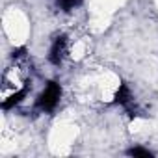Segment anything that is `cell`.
Instances as JSON below:
<instances>
[{
	"label": "cell",
	"mask_w": 158,
	"mask_h": 158,
	"mask_svg": "<svg viewBox=\"0 0 158 158\" xmlns=\"http://www.w3.org/2000/svg\"><path fill=\"white\" fill-rule=\"evenodd\" d=\"M60 95H61L60 84L48 82L47 88H45V91H43V93L39 95V99H37V108L43 110V112H50L52 108H56V104H58V101H60Z\"/></svg>",
	"instance_id": "obj_1"
},
{
	"label": "cell",
	"mask_w": 158,
	"mask_h": 158,
	"mask_svg": "<svg viewBox=\"0 0 158 158\" xmlns=\"http://www.w3.org/2000/svg\"><path fill=\"white\" fill-rule=\"evenodd\" d=\"M65 45H67L65 37H58V39L54 41V45L50 47V52H48V61H50L52 65H60V63H61L63 54H65Z\"/></svg>",
	"instance_id": "obj_2"
},
{
	"label": "cell",
	"mask_w": 158,
	"mask_h": 158,
	"mask_svg": "<svg viewBox=\"0 0 158 158\" xmlns=\"http://www.w3.org/2000/svg\"><path fill=\"white\" fill-rule=\"evenodd\" d=\"M115 101H117L119 104H123V106H128V104L132 102V93H130L128 86H125V84L119 86V89H117V93H115Z\"/></svg>",
	"instance_id": "obj_3"
},
{
	"label": "cell",
	"mask_w": 158,
	"mask_h": 158,
	"mask_svg": "<svg viewBox=\"0 0 158 158\" xmlns=\"http://www.w3.org/2000/svg\"><path fill=\"white\" fill-rule=\"evenodd\" d=\"M82 4V0H58V6L63 10V11H71L74 8H78Z\"/></svg>",
	"instance_id": "obj_4"
},
{
	"label": "cell",
	"mask_w": 158,
	"mask_h": 158,
	"mask_svg": "<svg viewBox=\"0 0 158 158\" xmlns=\"http://www.w3.org/2000/svg\"><path fill=\"white\" fill-rule=\"evenodd\" d=\"M128 154H130V156H145V158L152 156V152H151L149 149H141V147H132V149H128Z\"/></svg>",
	"instance_id": "obj_5"
}]
</instances>
